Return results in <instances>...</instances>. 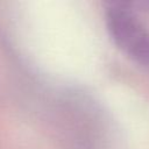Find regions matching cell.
I'll return each mask as SVG.
<instances>
[{
  "label": "cell",
  "instance_id": "cell-1",
  "mask_svg": "<svg viewBox=\"0 0 149 149\" xmlns=\"http://www.w3.org/2000/svg\"><path fill=\"white\" fill-rule=\"evenodd\" d=\"M107 30L116 47L134 63L149 65V30L126 3L114 2L106 8Z\"/></svg>",
  "mask_w": 149,
  "mask_h": 149
}]
</instances>
